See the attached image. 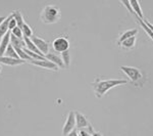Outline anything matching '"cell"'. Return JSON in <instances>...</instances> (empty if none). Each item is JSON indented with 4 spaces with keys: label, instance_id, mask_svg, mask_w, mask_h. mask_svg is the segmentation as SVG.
<instances>
[{
    "label": "cell",
    "instance_id": "cell-4",
    "mask_svg": "<svg viewBox=\"0 0 153 136\" xmlns=\"http://www.w3.org/2000/svg\"><path fill=\"white\" fill-rule=\"evenodd\" d=\"M75 117H76V126L79 128V129L89 128L91 134L94 132V130H93L90 122H89V121L87 120V118H86L83 114H81L80 112H78V111H75Z\"/></svg>",
    "mask_w": 153,
    "mask_h": 136
},
{
    "label": "cell",
    "instance_id": "cell-22",
    "mask_svg": "<svg viewBox=\"0 0 153 136\" xmlns=\"http://www.w3.org/2000/svg\"><path fill=\"white\" fill-rule=\"evenodd\" d=\"M11 32L12 35H14L16 37V38H19V39H24V34H23V31H22V29L19 28V27L16 26V28H14Z\"/></svg>",
    "mask_w": 153,
    "mask_h": 136
},
{
    "label": "cell",
    "instance_id": "cell-16",
    "mask_svg": "<svg viewBox=\"0 0 153 136\" xmlns=\"http://www.w3.org/2000/svg\"><path fill=\"white\" fill-rule=\"evenodd\" d=\"M12 16H13V19L16 21L18 27L22 28V26H23L24 23H25L24 16H23V14H22V12L19 10H14V11H12Z\"/></svg>",
    "mask_w": 153,
    "mask_h": 136
},
{
    "label": "cell",
    "instance_id": "cell-13",
    "mask_svg": "<svg viewBox=\"0 0 153 136\" xmlns=\"http://www.w3.org/2000/svg\"><path fill=\"white\" fill-rule=\"evenodd\" d=\"M10 44L13 46L14 48H26V43H25L24 39H19L16 38L14 35H10Z\"/></svg>",
    "mask_w": 153,
    "mask_h": 136
},
{
    "label": "cell",
    "instance_id": "cell-25",
    "mask_svg": "<svg viewBox=\"0 0 153 136\" xmlns=\"http://www.w3.org/2000/svg\"><path fill=\"white\" fill-rule=\"evenodd\" d=\"M79 136H91V133L84 129H81L79 131Z\"/></svg>",
    "mask_w": 153,
    "mask_h": 136
},
{
    "label": "cell",
    "instance_id": "cell-19",
    "mask_svg": "<svg viewBox=\"0 0 153 136\" xmlns=\"http://www.w3.org/2000/svg\"><path fill=\"white\" fill-rule=\"evenodd\" d=\"M22 31H23V34H24V37H27V38H31L32 36H33V31H32V29L30 28V26L28 24L25 22L24 25L22 26Z\"/></svg>",
    "mask_w": 153,
    "mask_h": 136
},
{
    "label": "cell",
    "instance_id": "cell-8",
    "mask_svg": "<svg viewBox=\"0 0 153 136\" xmlns=\"http://www.w3.org/2000/svg\"><path fill=\"white\" fill-rule=\"evenodd\" d=\"M31 64H34V65L38 66V67H41V68H45V69H49V70H53V71H57L58 70V67L56 65H54L53 63H51V61H49L48 59L44 58V59H38V61H36V59H32L31 61H30Z\"/></svg>",
    "mask_w": 153,
    "mask_h": 136
},
{
    "label": "cell",
    "instance_id": "cell-1",
    "mask_svg": "<svg viewBox=\"0 0 153 136\" xmlns=\"http://www.w3.org/2000/svg\"><path fill=\"white\" fill-rule=\"evenodd\" d=\"M128 81L125 79H108V80H101V79H96L93 82L92 86L94 88L95 95L98 98H101L103 95L107 92L109 89H111L115 86L124 85L127 84Z\"/></svg>",
    "mask_w": 153,
    "mask_h": 136
},
{
    "label": "cell",
    "instance_id": "cell-6",
    "mask_svg": "<svg viewBox=\"0 0 153 136\" xmlns=\"http://www.w3.org/2000/svg\"><path fill=\"white\" fill-rule=\"evenodd\" d=\"M76 127V117H75V112L71 111L68 113V119H66L65 125H63V128H62V135L63 136H66L71 131H73L75 129Z\"/></svg>",
    "mask_w": 153,
    "mask_h": 136
},
{
    "label": "cell",
    "instance_id": "cell-15",
    "mask_svg": "<svg viewBox=\"0 0 153 136\" xmlns=\"http://www.w3.org/2000/svg\"><path fill=\"white\" fill-rule=\"evenodd\" d=\"M11 18H12V13L9 14V16L5 19V21L0 25V39H1L2 37H3L7 33V32L9 31V30H8V24H9V21L11 19Z\"/></svg>",
    "mask_w": 153,
    "mask_h": 136
},
{
    "label": "cell",
    "instance_id": "cell-23",
    "mask_svg": "<svg viewBox=\"0 0 153 136\" xmlns=\"http://www.w3.org/2000/svg\"><path fill=\"white\" fill-rule=\"evenodd\" d=\"M16 26H18V24H16V21L13 19V16H12V18H11L10 21H9V24H8V30H9V31H12V30L16 28Z\"/></svg>",
    "mask_w": 153,
    "mask_h": 136
},
{
    "label": "cell",
    "instance_id": "cell-26",
    "mask_svg": "<svg viewBox=\"0 0 153 136\" xmlns=\"http://www.w3.org/2000/svg\"><path fill=\"white\" fill-rule=\"evenodd\" d=\"M143 21H144V23L146 24V26L148 27V28H149L153 32V24H151L149 21H147V19H143Z\"/></svg>",
    "mask_w": 153,
    "mask_h": 136
},
{
    "label": "cell",
    "instance_id": "cell-3",
    "mask_svg": "<svg viewBox=\"0 0 153 136\" xmlns=\"http://www.w3.org/2000/svg\"><path fill=\"white\" fill-rule=\"evenodd\" d=\"M120 70H122L126 75L129 77L133 82H139L143 77V74L140 69L135 68V67H126L122 66L120 67Z\"/></svg>",
    "mask_w": 153,
    "mask_h": 136
},
{
    "label": "cell",
    "instance_id": "cell-24",
    "mask_svg": "<svg viewBox=\"0 0 153 136\" xmlns=\"http://www.w3.org/2000/svg\"><path fill=\"white\" fill-rule=\"evenodd\" d=\"M122 2H123V4H124V5L127 6L128 10H129L130 12H132V13H134V11H133V9H132V6H131V4H130V1H127V0H124V1H122Z\"/></svg>",
    "mask_w": 153,
    "mask_h": 136
},
{
    "label": "cell",
    "instance_id": "cell-30",
    "mask_svg": "<svg viewBox=\"0 0 153 136\" xmlns=\"http://www.w3.org/2000/svg\"><path fill=\"white\" fill-rule=\"evenodd\" d=\"M1 70H2V68H1V65H0V72H1Z\"/></svg>",
    "mask_w": 153,
    "mask_h": 136
},
{
    "label": "cell",
    "instance_id": "cell-7",
    "mask_svg": "<svg viewBox=\"0 0 153 136\" xmlns=\"http://www.w3.org/2000/svg\"><path fill=\"white\" fill-rule=\"evenodd\" d=\"M31 40L33 41V43L36 45V47L43 53L44 56L49 52V44L44 40V39H42L38 36L33 35L31 37Z\"/></svg>",
    "mask_w": 153,
    "mask_h": 136
},
{
    "label": "cell",
    "instance_id": "cell-10",
    "mask_svg": "<svg viewBox=\"0 0 153 136\" xmlns=\"http://www.w3.org/2000/svg\"><path fill=\"white\" fill-rule=\"evenodd\" d=\"M45 58L48 59V61H51V63H53L54 65H56L58 68H60V69H65V64H63L62 59H61V56L57 55V54L52 53V52H48L45 55Z\"/></svg>",
    "mask_w": 153,
    "mask_h": 136
},
{
    "label": "cell",
    "instance_id": "cell-12",
    "mask_svg": "<svg viewBox=\"0 0 153 136\" xmlns=\"http://www.w3.org/2000/svg\"><path fill=\"white\" fill-rule=\"evenodd\" d=\"M130 4H131V6H132V9L136 16H137L139 19H143L144 16H143V12H142V9H141V6H140L139 2L136 1V0H131Z\"/></svg>",
    "mask_w": 153,
    "mask_h": 136
},
{
    "label": "cell",
    "instance_id": "cell-5",
    "mask_svg": "<svg viewBox=\"0 0 153 136\" xmlns=\"http://www.w3.org/2000/svg\"><path fill=\"white\" fill-rule=\"evenodd\" d=\"M52 46L57 52H63L70 48V41L65 37H57L53 40Z\"/></svg>",
    "mask_w": 153,
    "mask_h": 136
},
{
    "label": "cell",
    "instance_id": "cell-11",
    "mask_svg": "<svg viewBox=\"0 0 153 136\" xmlns=\"http://www.w3.org/2000/svg\"><path fill=\"white\" fill-rule=\"evenodd\" d=\"M10 35H11V32L8 31L5 35L1 38V42H0V56L4 55L7 46L10 43Z\"/></svg>",
    "mask_w": 153,
    "mask_h": 136
},
{
    "label": "cell",
    "instance_id": "cell-9",
    "mask_svg": "<svg viewBox=\"0 0 153 136\" xmlns=\"http://www.w3.org/2000/svg\"><path fill=\"white\" fill-rule=\"evenodd\" d=\"M26 63V61L21 58H8V56H0V64H3L6 66H19L23 65Z\"/></svg>",
    "mask_w": 153,
    "mask_h": 136
},
{
    "label": "cell",
    "instance_id": "cell-28",
    "mask_svg": "<svg viewBox=\"0 0 153 136\" xmlns=\"http://www.w3.org/2000/svg\"><path fill=\"white\" fill-rule=\"evenodd\" d=\"M91 136H102V134H101L100 132H95V131H94V132L91 134Z\"/></svg>",
    "mask_w": 153,
    "mask_h": 136
},
{
    "label": "cell",
    "instance_id": "cell-21",
    "mask_svg": "<svg viewBox=\"0 0 153 136\" xmlns=\"http://www.w3.org/2000/svg\"><path fill=\"white\" fill-rule=\"evenodd\" d=\"M135 16H136V14H135ZM136 18H137L138 22H139V24L141 25V27H142V28L144 29V31L146 32V33L148 34V35H149V36L151 37V38L153 39V32H152L151 30H150V29L148 28V27L146 26V24L144 23V21H143V19H139V18H138L137 16H136Z\"/></svg>",
    "mask_w": 153,
    "mask_h": 136
},
{
    "label": "cell",
    "instance_id": "cell-29",
    "mask_svg": "<svg viewBox=\"0 0 153 136\" xmlns=\"http://www.w3.org/2000/svg\"><path fill=\"white\" fill-rule=\"evenodd\" d=\"M6 18H7V16H0V25L3 23L4 21H5V19H6Z\"/></svg>",
    "mask_w": 153,
    "mask_h": 136
},
{
    "label": "cell",
    "instance_id": "cell-2",
    "mask_svg": "<svg viewBox=\"0 0 153 136\" xmlns=\"http://www.w3.org/2000/svg\"><path fill=\"white\" fill-rule=\"evenodd\" d=\"M40 18L41 21L44 24H48V25L55 24L61 18L60 9H59V7L57 5H54V4L46 5L42 9L40 13Z\"/></svg>",
    "mask_w": 153,
    "mask_h": 136
},
{
    "label": "cell",
    "instance_id": "cell-17",
    "mask_svg": "<svg viewBox=\"0 0 153 136\" xmlns=\"http://www.w3.org/2000/svg\"><path fill=\"white\" fill-rule=\"evenodd\" d=\"M135 43H136V36H133V37H131V38H128V39H126V40H124L120 43V45L123 46L124 48H132V47H134V45H135Z\"/></svg>",
    "mask_w": 153,
    "mask_h": 136
},
{
    "label": "cell",
    "instance_id": "cell-31",
    "mask_svg": "<svg viewBox=\"0 0 153 136\" xmlns=\"http://www.w3.org/2000/svg\"><path fill=\"white\" fill-rule=\"evenodd\" d=\"M0 42H1V39H0Z\"/></svg>",
    "mask_w": 153,
    "mask_h": 136
},
{
    "label": "cell",
    "instance_id": "cell-27",
    "mask_svg": "<svg viewBox=\"0 0 153 136\" xmlns=\"http://www.w3.org/2000/svg\"><path fill=\"white\" fill-rule=\"evenodd\" d=\"M66 136H79V133H78V131H76V129H74L73 131H71V132L68 133Z\"/></svg>",
    "mask_w": 153,
    "mask_h": 136
},
{
    "label": "cell",
    "instance_id": "cell-14",
    "mask_svg": "<svg viewBox=\"0 0 153 136\" xmlns=\"http://www.w3.org/2000/svg\"><path fill=\"white\" fill-rule=\"evenodd\" d=\"M137 33H138V30L137 29L128 30V31L124 32V33L122 34V36L118 38L117 43L120 45V43H122V42L124 41V40H126V39H128V38H131V37H133V36H136V35H137Z\"/></svg>",
    "mask_w": 153,
    "mask_h": 136
},
{
    "label": "cell",
    "instance_id": "cell-20",
    "mask_svg": "<svg viewBox=\"0 0 153 136\" xmlns=\"http://www.w3.org/2000/svg\"><path fill=\"white\" fill-rule=\"evenodd\" d=\"M61 59H62L63 64H65V68H68L71 64V55H70V51L66 50V51H63L61 52Z\"/></svg>",
    "mask_w": 153,
    "mask_h": 136
},
{
    "label": "cell",
    "instance_id": "cell-18",
    "mask_svg": "<svg viewBox=\"0 0 153 136\" xmlns=\"http://www.w3.org/2000/svg\"><path fill=\"white\" fill-rule=\"evenodd\" d=\"M4 56H8V58H19L18 53H16V49H14V47L10 43H9V45L7 46L5 53H4Z\"/></svg>",
    "mask_w": 153,
    "mask_h": 136
}]
</instances>
